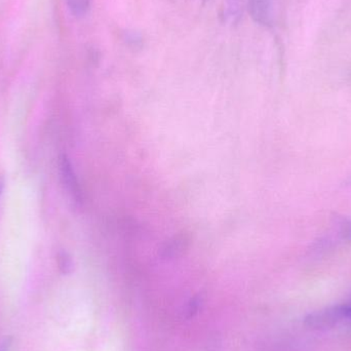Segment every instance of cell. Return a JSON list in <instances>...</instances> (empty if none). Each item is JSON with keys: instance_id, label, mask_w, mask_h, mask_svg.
Here are the masks:
<instances>
[{"instance_id": "1", "label": "cell", "mask_w": 351, "mask_h": 351, "mask_svg": "<svg viewBox=\"0 0 351 351\" xmlns=\"http://www.w3.org/2000/svg\"><path fill=\"white\" fill-rule=\"evenodd\" d=\"M343 319H348V304L336 305L311 313L305 317L304 324L311 329H327Z\"/></svg>"}, {"instance_id": "2", "label": "cell", "mask_w": 351, "mask_h": 351, "mask_svg": "<svg viewBox=\"0 0 351 351\" xmlns=\"http://www.w3.org/2000/svg\"><path fill=\"white\" fill-rule=\"evenodd\" d=\"M60 172H61L64 186H65L73 202H75L76 206H82L84 195H82V188H80V182H78L77 177H76L75 172H74L71 162L65 154L60 158Z\"/></svg>"}, {"instance_id": "3", "label": "cell", "mask_w": 351, "mask_h": 351, "mask_svg": "<svg viewBox=\"0 0 351 351\" xmlns=\"http://www.w3.org/2000/svg\"><path fill=\"white\" fill-rule=\"evenodd\" d=\"M190 235L187 233H181L173 237L168 241L162 249V256L165 259H175L183 255L184 252L190 245Z\"/></svg>"}, {"instance_id": "4", "label": "cell", "mask_w": 351, "mask_h": 351, "mask_svg": "<svg viewBox=\"0 0 351 351\" xmlns=\"http://www.w3.org/2000/svg\"><path fill=\"white\" fill-rule=\"evenodd\" d=\"M58 266L60 271L64 274H69L73 271L74 263L71 256L65 251L59 252L57 257Z\"/></svg>"}, {"instance_id": "5", "label": "cell", "mask_w": 351, "mask_h": 351, "mask_svg": "<svg viewBox=\"0 0 351 351\" xmlns=\"http://www.w3.org/2000/svg\"><path fill=\"white\" fill-rule=\"evenodd\" d=\"M256 14L260 20L266 22L269 16L270 2L269 0H255Z\"/></svg>"}, {"instance_id": "6", "label": "cell", "mask_w": 351, "mask_h": 351, "mask_svg": "<svg viewBox=\"0 0 351 351\" xmlns=\"http://www.w3.org/2000/svg\"><path fill=\"white\" fill-rule=\"evenodd\" d=\"M68 5L76 14H82L88 8V0H67Z\"/></svg>"}, {"instance_id": "7", "label": "cell", "mask_w": 351, "mask_h": 351, "mask_svg": "<svg viewBox=\"0 0 351 351\" xmlns=\"http://www.w3.org/2000/svg\"><path fill=\"white\" fill-rule=\"evenodd\" d=\"M339 234L343 241L351 243V219H343L340 222Z\"/></svg>"}, {"instance_id": "8", "label": "cell", "mask_w": 351, "mask_h": 351, "mask_svg": "<svg viewBox=\"0 0 351 351\" xmlns=\"http://www.w3.org/2000/svg\"><path fill=\"white\" fill-rule=\"evenodd\" d=\"M12 342L10 339H5L0 343V351H12Z\"/></svg>"}]
</instances>
